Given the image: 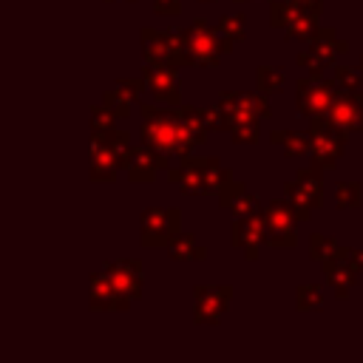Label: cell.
<instances>
[{
    "mask_svg": "<svg viewBox=\"0 0 363 363\" xmlns=\"http://www.w3.org/2000/svg\"><path fill=\"white\" fill-rule=\"evenodd\" d=\"M119 156H122V150H116L99 139H91L88 142V179L94 184H113L122 170Z\"/></svg>",
    "mask_w": 363,
    "mask_h": 363,
    "instance_id": "13",
    "label": "cell"
},
{
    "mask_svg": "<svg viewBox=\"0 0 363 363\" xmlns=\"http://www.w3.org/2000/svg\"><path fill=\"white\" fill-rule=\"evenodd\" d=\"M235 3H244V0H235Z\"/></svg>",
    "mask_w": 363,
    "mask_h": 363,
    "instance_id": "43",
    "label": "cell"
},
{
    "mask_svg": "<svg viewBox=\"0 0 363 363\" xmlns=\"http://www.w3.org/2000/svg\"><path fill=\"white\" fill-rule=\"evenodd\" d=\"M142 74H145L147 91L153 94L156 102L182 105V94H179V85H176V65H170V62H145Z\"/></svg>",
    "mask_w": 363,
    "mask_h": 363,
    "instance_id": "15",
    "label": "cell"
},
{
    "mask_svg": "<svg viewBox=\"0 0 363 363\" xmlns=\"http://www.w3.org/2000/svg\"><path fill=\"white\" fill-rule=\"evenodd\" d=\"M295 306L301 312H320L323 309V289L318 284H301L295 289Z\"/></svg>",
    "mask_w": 363,
    "mask_h": 363,
    "instance_id": "26",
    "label": "cell"
},
{
    "mask_svg": "<svg viewBox=\"0 0 363 363\" xmlns=\"http://www.w3.org/2000/svg\"><path fill=\"white\" fill-rule=\"evenodd\" d=\"M269 142L272 145H281L284 147V153L289 156V159H295V156H309V130L306 133H301V130H286V128H278V130H272L269 133Z\"/></svg>",
    "mask_w": 363,
    "mask_h": 363,
    "instance_id": "24",
    "label": "cell"
},
{
    "mask_svg": "<svg viewBox=\"0 0 363 363\" xmlns=\"http://www.w3.org/2000/svg\"><path fill=\"white\" fill-rule=\"evenodd\" d=\"M301 3H315V0H301Z\"/></svg>",
    "mask_w": 363,
    "mask_h": 363,
    "instance_id": "42",
    "label": "cell"
},
{
    "mask_svg": "<svg viewBox=\"0 0 363 363\" xmlns=\"http://www.w3.org/2000/svg\"><path fill=\"white\" fill-rule=\"evenodd\" d=\"M196 309H193V323L196 326H218L233 303V286L230 284H196L193 286Z\"/></svg>",
    "mask_w": 363,
    "mask_h": 363,
    "instance_id": "8",
    "label": "cell"
},
{
    "mask_svg": "<svg viewBox=\"0 0 363 363\" xmlns=\"http://www.w3.org/2000/svg\"><path fill=\"white\" fill-rule=\"evenodd\" d=\"M346 139L349 133L337 128L329 116H315L309 119V159L320 170L337 167V159L346 153Z\"/></svg>",
    "mask_w": 363,
    "mask_h": 363,
    "instance_id": "3",
    "label": "cell"
},
{
    "mask_svg": "<svg viewBox=\"0 0 363 363\" xmlns=\"http://www.w3.org/2000/svg\"><path fill=\"white\" fill-rule=\"evenodd\" d=\"M176 111H179V119L184 122V128L190 130V136H193V142H196V147L199 145H204L207 139H210V125H207V116H204V108H193V105H176Z\"/></svg>",
    "mask_w": 363,
    "mask_h": 363,
    "instance_id": "23",
    "label": "cell"
},
{
    "mask_svg": "<svg viewBox=\"0 0 363 363\" xmlns=\"http://www.w3.org/2000/svg\"><path fill=\"white\" fill-rule=\"evenodd\" d=\"M153 11L162 17H176L182 11V0H153Z\"/></svg>",
    "mask_w": 363,
    "mask_h": 363,
    "instance_id": "37",
    "label": "cell"
},
{
    "mask_svg": "<svg viewBox=\"0 0 363 363\" xmlns=\"http://www.w3.org/2000/svg\"><path fill=\"white\" fill-rule=\"evenodd\" d=\"M335 82L340 91H349V94H363V68L357 65H335Z\"/></svg>",
    "mask_w": 363,
    "mask_h": 363,
    "instance_id": "27",
    "label": "cell"
},
{
    "mask_svg": "<svg viewBox=\"0 0 363 363\" xmlns=\"http://www.w3.org/2000/svg\"><path fill=\"white\" fill-rule=\"evenodd\" d=\"M224 37H230L233 43H238V40H244L247 37V14H224L221 20H218V26H216Z\"/></svg>",
    "mask_w": 363,
    "mask_h": 363,
    "instance_id": "31",
    "label": "cell"
},
{
    "mask_svg": "<svg viewBox=\"0 0 363 363\" xmlns=\"http://www.w3.org/2000/svg\"><path fill=\"white\" fill-rule=\"evenodd\" d=\"M309 48L326 62V65H337V60L349 51V43L337 37V31L332 26H320L318 34L309 40Z\"/></svg>",
    "mask_w": 363,
    "mask_h": 363,
    "instance_id": "20",
    "label": "cell"
},
{
    "mask_svg": "<svg viewBox=\"0 0 363 363\" xmlns=\"http://www.w3.org/2000/svg\"><path fill=\"white\" fill-rule=\"evenodd\" d=\"M139 40H142V57H145V62H170L173 65V51H170V43H167V34L164 31H156V28L145 26L139 31Z\"/></svg>",
    "mask_w": 363,
    "mask_h": 363,
    "instance_id": "21",
    "label": "cell"
},
{
    "mask_svg": "<svg viewBox=\"0 0 363 363\" xmlns=\"http://www.w3.org/2000/svg\"><path fill=\"white\" fill-rule=\"evenodd\" d=\"M182 37L187 43V51H190L193 65L213 68V65H218L221 57H227L233 51V40L224 37L218 28H213L204 17H196L187 28H182Z\"/></svg>",
    "mask_w": 363,
    "mask_h": 363,
    "instance_id": "2",
    "label": "cell"
},
{
    "mask_svg": "<svg viewBox=\"0 0 363 363\" xmlns=\"http://www.w3.org/2000/svg\"><path fill=\"white\" fill-rule=\"evenodd\" d=\"M320 167L309 164L303 170L295 173L292 182L284 184V196L289 199L295 216L301 221H309L312 218V210H320L323 207V179H320Z\"/></svg>",
    "mask_w": 363,
    "mask_h": 363,
    "instance_id": "4",
    "label": "cell"
},
{
    "mask_svg": "<svg viewBox=\"0 0 363 363\" xmlns=\"http://www.w3.org/2000/svg\"><path fill=\"white\" fill-rule=\"evenodd\" d=\"M264 221H267V244L269 247H298V216L289 204V199H272L264 204Z\"/></svg>",
    "mask_w": 363,
    "mask_h": 363,
    "instance_id": "7",
    "label": "cell"
},
{
    "mask_svg": "<svg viewBox=\"0 0 363 363\" xmlns=\"http://www.w3.org/2000/svg\"><path fill=\"white\" fill-rule=\"evenodd\" d=\"M119 164L128 173V182H133V184H150L156 179V170H167L170 167V159H167V153H162V150H156L150 145H142V147L122 150Z\"/></svg>",
    "mask_w": 363,
    "mask_h": 363,
    "instance_id": "10",
    "label": "cell"
},
{
    "mask_svg": "<svg viewBox=\"0 0 363 363\" xmlns=\"http://www.w3.org/2000/svg\"><path fill=\"white\" fill-rule=\"evenodd\" d=\"M182 213L176 207H147L139 216V244L142 247H167L179 233Z\"/></svg>",
    "mask_w": 363,
    "mask_h": 363,
    "instance_id": "9",
    "label": "cell"
},
{
    "mask_svg": "<svg viewBox=\"0 0 363 363\" xmlns=\"http://www.w3.org/2000/svg\"><path fill=\"white\" fill-rule=\"evenodd\" d=\"M329 119L346 133H363V94H349L337 88V96L329 108Z\"/></svg>",
    "mask_w": 363,
    "mask_h": 363,
    "instance_id": "17",
    "label": "cell"
},
{
    "mask_svg": "<svg viewBox=\"0 0 363 363\" xmlns=\"http://www.w3.org/2000/svg\"><path fill=\"white\" fill-rule=\"evenodd\" d=\"M133 301L105 275V269L94 272L88 281V306L94 312H125Z\"/></svg>",
    "mask_w": 363,
    "mask_h": 363,
    "instance_id": "12",
    "label": "cell"
},
{
    "mask_svg": "<svg viewBox=\"0 0 363 363\" xmlns=\"http://www.w3.org/2000/svg\"><path fill=\"white\" fill-rule=\"evenodd\" d=\"M335 204L337 210H354L363 204V187L357 182H340L335 187Z\"/></svg>",
    "mask_w": 363,
    "mask_h": 363,
    "instance_id": "28",
    "label": "cell"
},
{
    "mask_svg": "<svg viewBox=\"0 0 363 363\" xmlns=\"http://www.w3.org/2000/svg\"><path fill=\"white\" fill-rule=\"evenodd\" d=\"M105 3H113V0H105ZM125 3H139V0H125Z\"/></svg>",
    "mask_w": 363,
    "mask_h": 363,
    "instance_id": "39",
    "label": "cell"
},
{
    "mask_svg": "<svg viewBox=\"0 0 363 363\" xmlns=\"http://www.w3.org/2000/svg\"><path fill=\"white\" fill-rule=\"evenodd\" d=\"M337 241L332 238V235H326V233H312L309 235V258L312 261H326V258H332L335 252H337Z\"/></svg>",
    "mask_w": 363,
    "mask_h": 363,
    "instance_id": "30",
    "label": "cell"
},
{
    "mask_svg": "<svg viewBox=\"0 0 363 363\" xmlns=\"http://www.w3.org/2000/svg\"><path fill=\"white\" fill-rule=\"evenodd\" d=\"M230 244L238 247V250L244 252L247 261H255L258 252H261V244H267V221H264V210L233 218V224H230Z\"/></svg>",
    "mask_w": 363,
    "mask_h": 363,
    "instance_id": "11",
    "label": "cell"
},
{
    "mask_svg": "<svg viewBox=\"0 0 363 363\" xmlns=\"http://www.w3.org/2000/svg\"><path fill=\"white\" fill-rule=\"evenodd\" d=\"M295 105H298V113L306 116V119H315V116H329V108L337 96V82L335 79H326L323 74H306L295 82Z\"/></svg>",
    "mask_w": 363,
    "mask_h": 363,
    "instance_id": "5",
    "label": "cell"
},
{
    "mask_svg": "<svg viewBox=\"0 0 363 363\" xmlns=\"http://www.w3.org/2000/svg\"><path fill=\"white\" fill-rule=\"evenodd\" d=\"M218 207L221 210H227L233 218H238V216H250V213H258V196L255 193H250L241 182H235V179H230L221 190H218Z\"/></svg>",
    "mask_w": 363,
    "mask_h": 363,
    "instance_id": "19",
    "label": "cell"
},
{
    "mask_svg": "<svg viewBox=\"0 0 363 363\" xmlns=\"http://www.w3.org/2000/svg\"><path fill=\"white\" fill-rule=\"evenodd\" d=\"M360 68H363V54H360Z\"/></svg>",
    "mask_w": 363,
    "mask_h": 363,
    "instance_id": "41",
    "label": "cell"
},
{
    "mask_svg": "<svg viewBox=\"0 0 363 363\" xmlns=\"http://www.w3.org/2000/svg\"><path fill=\"white\" fill-rule=\"evenodd\" d=\"M105 275L130 298V301H139L142 298V284H145V275H142V261L139 258H116V261H105L102 264Z\"/></svg>",
    "mask_w": 363,
    "mask_h": 363,
    "instance_id": "16",
    "label": "cell"
},
{
    "mask_svg": "<svg viewBox=\"0 0 363 363\" xmlns=\"http://www.w3.org/2000/svg\"><path fill=\"white\" fill-rule=\"evenodd\" d=\"M139 113H142V128H139V136H142V145H150L167 156H190L196 142L190 136V130L184 128V122L179 119V111L176 105L162 111L156 105H147V102H136Z\"/></svg>",
    "mask_w": 363,
    "mask_h": 363,
    "instance_id": "1",
    "label": "cell"
},
{
    "mask_svg": "<svg viewBox=\"0 0 363 363\" xmlns=\"http://www.w3.org/2000/svg\"><path fill=\"white\" fill-rule=\"evenodd\" d=\"M286 85V71L281 65H258L255 71V88L261 94H278Z\"/></svg>",
    "mask_w": 363,
    "mask_h": 363,
    "instance_id": "25",
    "label": "cell"
},
{
    "mask_svg": "<svg viewBox=\"0 0 363 363\" xmlns=\"http://www.w3.org/2000/svg\"><path fill=\"white\" fill-rule=\"evenodd\" d=\"M119 116L102 102V105H91V130H108V128H113V122H116Z\"/></svg>",
    "mask_w": 363,
    "mask_h": 363,
    "instance_id": "33",
    "label": "cell"
},
{
    "mask_svg": "<svg viewBox=\"0 0 363 363\" xmlns=\"http://www.w3.org/2000/svg\"><path fill=\"white\" fill-rule=\"evenodd\" d=\"M167 255L173 258V261H207V247H201L190 233H176L170 241H167Z\"/></svg>",
    "mask_w": 363,
    "mask_h": 363,
    "instance_id": "22",
    "label": "cell"
},
{
    "mask_svg": "<svg viewBox=\"0 0 363 363\" xmlns=\"http://www.w3.org/2000/svg\"><path fill=\"white\" fill-rule=\"evenodd\" d=\"M269 94H233V91H224L216 105L224 116V130H233L235 125L241 122H261L264 116H269Z\"/></svg>",
    "mask_w": 363,
    "mask_h": 363,
    "instance_id": "6",
    "label": "cell"
},
{
    "mask_svg": "<svg viewBox=\"0 0 363 363\" xmlns=\"http://www.w3.org/2000/svg\"><path fill=\"white\" fill-rule=\"evenodd\" d=\"M113 85H116L119 91H125L133 102H139V94L147 91V79H145V74H142V77H119Z\"/></svg>",
    "mask_w": 363,
    "mask_h": 363,
    "instance_id": "35",
    "label": "cell"
},
{
    "mask_svg": "<svg viewBox=\"0 0 363 363\" xmlns=\"http://www.w3.org/2000/svg\"><path fill=\"white\" fill-rule=\"evenodd\" d=\"M346 255H349V261H352V264H354V267L363 272V250H354V247H349V252H346Z\"/></svg>",
    "mask_w": 363,
    "mask_h": 363,
    "instance_id": "38",
    "label": "cell"
},
{
    "mask_svg": "<svg viewBox=\"0 0 363 363\" xmlns=\"http://www.w3.org/2000/svg\"><path fill=\"white\" fill-rule=\"evenodd\" d=\"M318 17H309V14H301V17H295L284 31H286V40H303V43H309L315 34H318Z\"/></svg>",
    "mask_w": 363,
    "mask_h": 363,
    "instance_id": "29",
    "label": "cell"
},
{
    "mask_svg": "<svg viewBox=\"0 0 363 363\" xmlns=\"http://www.w3.org/2000/svg\"><path fill=\"white\" fill-rule=\"evenodd\" d=\"M199 3H216V0H199Z\"/></svg>",
    "mask_w": 363,
    "mask_h": 363,
    "instance_id": "40",
    "label": "cell"
},
{
    "mask_svg": "<svg viewBox=\"0 0 363 363\" xmlns=\"http://www.w3.org/2000/svg\"><path fill=\"white\" fill-rule=\"evenodd\" d=\"M167 182L190 196L204 193V170H201V156H184L179 167H167Z\"/></svg>",
    "mask_w": 363,
    "mask_h": 363,
    "instance_id": "18",
    "label": "cell"
},
{
    "mask_svg": "<svg viewBox=\"0 0 363 363\" xmlns=\"http://www.w3.org/2000/svg\"><path fill=\"white\" fill-rule=\"evenodd\" d=\"M349 247H337V252L332 255V258H326L323 261V272H326V284L332 286V292H335V298L337 301H346L349 298V292H352V286L360 281V269L349 261Z\"/></svg>",
    "mask_w": 363,
    "mask_h": 363,
    "instance_id": "14",
    "label": "cell"
},
{
    "mask_svg": "<svg viewBox=\"0 0 363 363\" xmlns=\"http://www.w3.org/2000/svg\"><path fill=\"white\" fill-rule=\"evenodd\" d=\"M102 102L119 116V119H128L130 116V108H133V99L125 94V91H119L116 85H113V91H105V96H102Z\"/></svg>",
    "mask_w": 363,
    "mask_h": 363,
    "instance_id": "32",
    "label": "cell"
},
{
    "mask_svg": "<svg viewBox=\"0 0 363 363\" xmlns=\"http://www.w3.org/2000/svg\"><path fill=\"white\" fill-rule=\"evenodd\" d=\"M295 62L301 65V68H306L309 74H323V68H326V62L312 51V48H306V51H301L298 57H295Z\"/></svg>",
    "mask_w": 363,
    "mask_h": 363,
    "instance_id": "36",
    "label": "cell"
},
{
    "mask_svg": "<svg viewBox=\"0 0 363 363\" xmlns=\"http://www.w3.org/2000/svg\"><path fill=\"white\" fill-rule=\"evenodd\" d=\"M227 133H230V139H233L235 145H255L258 136H261L258 122H241V125H235V128L227 130Z\"/></svg>",
    "mask_w": 363,
    "mask_h": 363,
    "instance_id": "34",
    "label": "cell"
}]
</instances>
